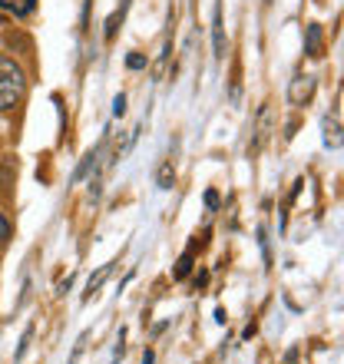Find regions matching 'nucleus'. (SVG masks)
<instances>
[{
	"label": "nucleus",
	"mask_w": 344,
	"mask_h": 364,
	"mask_svg": "<svg viewBox=\"0 0 344 364\" xmlns=\"http://www.w3.org/2000/svg\"><path fill=\"white\" fill-rule=\"evenodd\" d=\"M30 338H33V325L23 331V338H20V348H17V361H23V355H27V345H30Z\"/></svg>",
	"instance_id": "nucleus-12"
},
{
	"label": "nucleus",
	"mask_w": 344,
	"mask_h": 364,
	"mask_svg": "<svg viewBox=\"0 0 344 364\" xmlns=\"http://www.w3.org/2000/svg\"><path fill=\"white\" fill-rule=\"evenodd\" d=\"M23 93H27V77H23V70H20L10 57L0 53V109L20 106Z\"/></svg>",
	"instance_id": "nucleus-1"
},
{
	"label": "nucleus",
	"mask_w": 344,
	"mask_h": 364,
	"mask_svg": "<svg viewBox=\"0 0 344 364\" xmlns=\"http://www.w3.org/2000/svg\"><path fill=\"white\" fill-rule=\"evenodd\" d=\"M325 146L331 149H341V123H338V116H325Z\"/></svg>",
	"instance_id": "nucleus-7"
},
{
	"label": "nucleus",
	"mask_w": 344,
	"mask_h": 364,
	"mask_svg": "<svg viewBox=\"0 0 344 364\" xmlns=\"http://www.w3.org/2000/svg\"><path fill=\"white\" fill-rule=\"evenodd\" d=\"M156 182H159V189H172V182H176V173H172V166L166 163L159 173H156Z\"/></svg>",
	"instance_id": "nucleus-10"
},
{
	"label": "nucleus",
	"mask_w": 344,
	"mask_h": 364,
	"mask_svg": "<svg viewBox=\"0 0 344 364\" xmlns=\"http://www.w3.org/2000/svg\"><path fill=\"white\" fill-rule=\"evenodd\" d=\"M268 136H272V106H262L258 109V119H255V143L249 146V153H258L262 146L268 143Z\"/></svg>",
	"instance_id": "nucleus-3"
},
{
	"label": "nucleus",
	"mask_w": 344,
	"mask_h": 364,
	"mask_svg": "<svg viewBox=\"0 0 344 364\" xmlns=\"http://www.w3.org/2000/svg\"><path fill=\"white\" fill-rule=\"evenodd\" d=\"M311 96H315V77H311V73H298V77L291 80V87H288V100L295 106H305Z\"/></svg>",
	"instance_id": "nucleus-2"
},
{
	"label": "nucleus",
	"mask_w": 344,
	"mask_h": 364,
	"mask_svg": "<svg viewBox=\"0 0 344 364\" xmlns=\"http://www.w3.org/2000/svg\"><path fill=\"white\" fill-rule=\"evenodd\" d=\"M212 47H215V57L225 60L229 40H225V27H222V7H215V14H212Z\"/></svg>",
	"instance_id": "nucleus-5"
},
{
	"label": "nucleus",
	"mask_w": 344,
	"mask_h": 364,
	"mask_svg": "<svg viewBox=\"0 0 344 364\" xmlns=\"http://www.w3.org/2000/svg\"><path fill=\"white\" fill-rule=\"evenodd\" d=\"M205 205H209V209H219V192L215 189L205 192Z\"/></svg>",
	"instance_id": "nucleus-14"
},
{
	"label": "nucleus",
	"mask_w": 344,
	"mask_h": 364,
	"mask_svg": "<svg viewBox=\"0 0 344 364\" xmlns=\"http://www.w3.org/2000/svg\"><path fill=\"white\" fill-rule=\"evenodd\" d=\"M7 239H10V225H7V219L0 215V245H4Z\"/></svg>",
	"instance_id": "nucleus-16"
},
{
	"label": "nucleus",
	"mask_w": 344,
	"mask_h": 364,
	"mask_svg": "<svg viewBox=\"0 0 344 364\" xmlns=\"http://www.w3.org/2000/svg\"><path fill=\"white\" fill-rule=\"evenodd\" d=\"M305 53L308 57H325V30L321 23H308L305 27Z\"/></svg>",
	"instance_id": "nucleus-4"
},
{
	"label": "nucleus",
	"mask_w": 344,
	"mask_h": 364,
	"mask_svg": "<svg viewBox=\"0 0 344 364\" xmlns=\"http://www.w3.org/2000/svg\"><path fill=\"white\" fill-rule=\"evenodd\" d=\"M14 176H17V163L4 159V163H0V196H4V199L10 196V182H14Z\"/></svg>",
	"instance_id": "nucleus-9"
},
{
	"label": "nucleus",
	"mask_w": 344,
	"mask_h": 364,
	"mask_svg": "<svg viewBox=\"0 0 344 364\" xmlns=\"http://www.w3.org/2000/svg\"><path fill=\"white\" fill-rule=\"evenodd\" d=\"M189 269H192V249L179 259V265H176V272H172V275H176V278H186V275H189Z\"/></svg>",
	"instance_id": "nucleus-11"
},
{
	"label": "nucleus",
	"mask_w": 344,
	"mask_h": 364,
	"mask_svg": "<svg viewBox=\"0 0 344 364\" xmlns=\"http://www.w3.org/2000/svg\"><path fill=\"white\" fill-rule=\"evenodd\" d=\"M126 67H129V70H143L146 67V57H143V53H129V57H126Z\"/></svg>",
	"instance_id": "nucleus-13"
},
{
	"label": "nucleus",
	"mask_w": 344,
	"mask_h": 364,
	"mask_svg": "<svg viewBox=\"0 0 344 364\" xmlns=\"http://www.w3.org/2000/svg\"><path fill=\"white\" fill-rule=\"evenodd\" d=\"M113 113H116V116L126 113V96H116V100H113Z\"/></svg>",
	"instance_id": "nucleus-15"
},
{
	"label": "nucleus",
	"mask_w": 344,
	"mask_h": 364,
	"mask_svg": "<svg viewBox=\"0 0 344 364\" xmlns=\"http://www.w3.org/2000/svg\"><path fill=\"white\" fill-rule=\"evenodd\" d=\"M113 275V265H103V269L96 272V275H90V282H86V291H83V301H90V298L100 291V288L106 285V278Z\"/></svg>",
	"instance_id": "nucleus-6"
},
{
	"label": "nucleus",
	"mask_w": 344,
	"mask_h": 364,
	"mask_svg": "<svg viewBox=\"0 0 344 364\" xmlns=\"http://www.w3.org/2000/svg\"><path fill=\"white\" fill-rule=\"evenodd\" d=\"M33 7H37V0H0V10H7L14 17H27L33 14Z\"/></svg>",
	"instance_id": "nucleus-8"
}]
</instances>
